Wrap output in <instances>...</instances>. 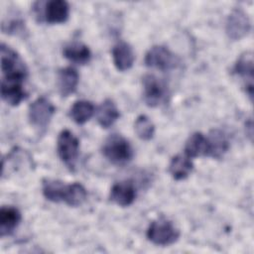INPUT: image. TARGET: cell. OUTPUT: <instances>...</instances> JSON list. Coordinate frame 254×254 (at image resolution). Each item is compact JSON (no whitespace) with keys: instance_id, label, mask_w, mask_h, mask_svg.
Returning a JSON list of instances; mask_svg holds the SVG:
<instances>
[{"instance_id":"cell-22","label":"cell","mask_w":254,"mask_h":254,"mask_svg":"<svg viewBox=\"0 0 254 254\" xmlns=\"http://www.w3.org/2000/svg\"><path fill=\"white\" fill-rule=\"evenodd\" d=\"M94 113V106L90 101L77 100L75 101L69 110L70 118L76 124H84L87 122Z\"/></svg>"},{"instance_id":"cell-3","label":"cell","mask_w":254,"mask_h":254,"mask_svg":"<svg viewBox=\"0 0 254 254\" xmlns=\"http://www.w3.org/2000/svg\"><path fill=\"white\" fill-rule=\"evenodd\" d=\"M146 236L155 245L169 246L179 240L180 231L172 221L160 217L149 225Z\"/></svg>"},{"instance_id":"cell-1","label":"cell","mask_w":254,"mask_h":254,"mask_svg":"<svg viewBox=\"0 0 254 254\" xmlns=\"http://www.w3.org/2000/svg\"><path fill=\"white\" fill-rule=\"evenodd\" d=\"M2 79L7 81L23 82L27 78L28 68L21 57L4 43L0 48Z\"/></svg>"},{"instance_id":"cell-16","label":"cell","mask_w":254,"mask_h":254,"mask_svg":"<svg viewBox=\"0 0 254 254\" xmlns=\"http://www.w3.org/2000/svg\"><path fill=\"white\" fill-rule=\"evenodd\" d=\"M26 96L27 93L23 88L22 82L1 80V97L6 103L17 106Z\"/></svg>"},{"instance_id":"cell-14","label":"cell","mask_w":254,"mask_h":254,"mask_svg":"<svg viewBox=\"0 0 254 254\" xmlns=\"http://www.w3.org/2000/svg\"><path fill=\"white\" fill-rule=\"evenodd\" d=\"M21 212L14 206H2L0 209V237L11 235L19 226Z\"/></svg>"},{"instance_id":"cell-19","label":"cell","mask_w":254,"mask_h":254,"mask_svg":"<svg viewBox=\"0 0 254 254\" xmlns=\"http://www.w3.org/2000/svg\"><path fill=\"white\" fill-rule=\"evenodd\" d=\"M120 116L116 104L111 99H105L97 109V121L102 128L112 126Z\"/></svg>"},{"instance_id":"cell-6","label":"cell","mask_w":254,"mask_h":254,"mask_svg":"<svg viewBox=\"0 0 254 254\" xmlns=\"http://www.w3.org/2000/svg\"><path fill=\"white\" fill-rule=\"evenodd\" d=\"M179 64V58L164 46H153L145 56V64L160 70L174 69Z\"/></svg>"},{"instance_id":"cell-15","label":"cell","mask_w":254,"mask_h":254,"mask_svg":"<svg viewBox=\"0 0 254 254\" xmlns=\"http://www.w3.org/2000/svg\"><path fill=\"white\" fill-rule=\"evenodd\" d=\"M79 81L78 72L73 67H64L58 73V88L62 96L70 95L76 90Z\"/></svg>"},{"instance_id":"cell-17","label":"cell","mask_w":254,"mask_h":254,"mask_svg":"<svg viewBox=\"0 0 254 254\" xmlns=\"http://www.w3.org/2000/svg\"><path fill=\"white\" fill-rule=\"evenodd\" d=\"M63 54L65 59L77 64H88L91 60V52L89 48L79 42H72L65 45Z\"/></svg>"},{"instance_id":"cell-20","label":"cell","mask_w":254,"mask_h":254,"mask_svg":"<svg viewBox=\"0 0 254 254\" xmlns=\"http://www.w3.org/2000/svg\"><path fill=\"white\" fill-rule=\"evenodd\" d=\"M206 152H207L206 137L200 132H195L191 134L189 137L188 141L186 142L185 155H187L189 158H195L199 156L206 157Z\"/></svg>"},{"instance_id":"cell-12","label":"cell","mask_w":254,"mask_h":254,"mask_svg":"<svg viewBox=\"0 0 254 254\" xmlns=\"http://www.w3.org/2000/svg\"><path fill=\"white\" fill-rule=\"evenodd\" d=\"M207 152L206 157L220 159L229 149V141L227 136L219 129H213L206 136Z\"/></svg>"},{"instance_id":"cell-11","label":"cell","mask_w":254,"mask_h":254,"mask_svg":"<svg viewBox=\"0 0 254 254\" xmlns=\"http://www.w3.org/2000/svg\"><path fill=\"white\" fill-rule=\"evenodd\" d=\"M136 198V189L129 181L119 182L113 185L110 190V200L120 206L131 205Z\"/></svg>"},{"instance_id":"cell-10","label":"cell","mask_w":254,"mask_h":254,"mask_svg":"<svg viewBox=\"0 0 254 254\" xmlns=\"http://www.w3.org/2000/svg\"><path fill=\"white\" fill-rule=\"evenodd\" d=\"M69 16V5L64 0H51L45 5L43 17L49 24H62L66 22Z\"/></svg>"},{"instance_id":"cell-9","label":"cell","mask_w":254,"mask_h":254,"mask_svg":"<svg viewBox=\"0 0 254 254\" xmlns=\"http://www.w3.org/2000/svg\"><path fill=\"white\" fill-rule=\"evenodd\" d=\"M233 72L245 81V91L252 100L253 97V55L250 52L242 54L236 61Z\"/></svg>"},{"instance_id":"cell-25","label":"cell","mask_w":254,"mask_h":254,"mask_svg":"<svg viewBox=\"0 0 254 254\" xmlns=\"http://www.w3.org/2000/svg\"><path fill=\"white\" fill-rule=\"evenodd\" d=\"M2 32L10 35H20L25 32V22L20 18H14L9 21H3Z\"/></svg>"},{"instance_id":"cell-2","label":"cell","mask_w":254,"mask_h":254,"mask_svg":"<svg viewBox=\"0 0 254 254\" xmlns=\"http://www.w3.org/2000/svg\"><path fill=\"white\" fill-rule=\"evenodd\" d=\"M103 156L114 165H124L130 162L134 152L129 141L119 134L110 135L102 146Z\"/></svg>"},{"instance_id":"cell-8","label":"cell","mask_w":254,"mask_h":254,"mask_svg":"<svg viewBox=\"0 0 254 254\" xmlns=\"http://www.w3.org/2000/svg\"><path fill=\"white\" fill-rule=\"evenodd\" d=\"M251 29V23L247 14L241 9H234L228 15L225 32L227 37L232 41H238L244 38Z\"/></svg>"},{"instance_id":"cell-21","label":"cell","mask_w":254,"mask_h":254,"mask_svg":"<svg viewBox=\"0 0 254 254\" xmlns=\"http://www.w3.org/2000/svg\"><path fill=\"white\" fill-rule=\"evenodd\" d=\"M66 185L59 180L46 179L43 181L42 191L44 196L53 202L64 201Z\"/></svg>"},{"instance_id":"cell-18","label":"cell","mask_w":254,"mask_h":254,"mask_svg":"<svg viewBox=\"0 0 254 254\" xmlns=\"http://www.w3.org/2000/svg\"><path fill=\"white\" fill-rule=\"evenodd\" d=\"M193 170V164L187 155H177L172 158L169 165V172L173 179L182 181L187 179Z\"/></svg>"},{"instance_id":"cell-7","label":"cell","mask_w":254,"mask_h":254,"mask_svg":"<svg viewBox=\"0 0 254 254\" xmlns=\"http://www.w3.org/2000/svg\"><path fill=\"white\" fill-rule=\"evenodd\" d=\"M56 108L46 97H39L34 100L28 109V118L30 123L38 129H46L54 114Z\"/></svg>"},{"instance_id":"cell-5","label":"cell","mask_w":254,"mask_h":254,"mask_svg":"<svg viewBox=\"0 0 254 254\" xmlns=\"http://www.w3.org/2000/svg\"><path fill=\"white\" fill-rule=\"evenodd\" d=\"M57 151L62 162L73 170L79 154V141L69 130L64 129L59 134Z\"/></svg>"},{"instance_id":"cell-24","label":"cell","mask_w":254,"mask_h":254,"mask_svg":"<svg viewBox=\"0 0 254 254\" xmlns=\"http://www.w3.org/2000/svg\"><path fill=\"white\" fill-rule=\"evenodd\" d=\"M134 129L137 136L144 141H149L155 134V125L146 115H139L134 123Z\"/></svg>"},{"instance_id":"cell-13","label":"cell","mask_w":254,"mask_h":254,"mask_svg":"<svg viewBox=\"0 0 254 254\" xmlns=\"http://www.w3.org/2000/svg\"><path fill=\"white\" fill-rule=\"evenodd\" d=\"M112 58L115 67L120 71L130 69L135 61L133 49L126 42H119L113 47Z\"/></svg>"},{"instance_id":"cell-23","label":"cell","mask_w":254,"mask_h":254,"mask_svg":"<svg viewBox=\"0 0 254 254\" xmlns=\"http://www.w3.org/2000/svg\"><path fill=\"white\" fill-rule=\"evenodd\" d=\"M87 197V192L84 187L79 183H73L66 185L64 191V202L69 206H79L81 205Z\"/></svg>"},{"instance_id":"cell-4","label":"cell","mask_w":254,"mask_h":254,"mask_svg":"<svg viewBox=\"0 0 254 254\" xmlns=\"http://www.w3.org/2000/svg\"><path fill=\"white\" fill-rule=\"evenodd\" d=\"M143 97L150 107H157L168 99L169 91L166 83L154 74H146L142 78Z\"/></svg>"}]
</instances>
